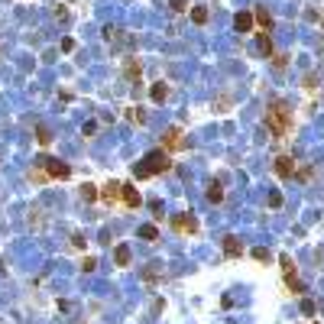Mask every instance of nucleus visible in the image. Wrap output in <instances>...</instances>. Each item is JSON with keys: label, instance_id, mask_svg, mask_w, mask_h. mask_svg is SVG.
Returning <instances> with one entry per match:
<instances>
[{"label": "nucleus", "instance_id": "1", "mask_svg": "<svg viewBox=\"0 0 324 324\" xmlns=\"http://www.w3.org/2000/svg\"><path fill=\"white\" fill-rule=\"evenodd\" d=\"M169 169H172L169 152L166 149H152V152H146V156H143V162H136V166H133V179H152V175L169 172Z\"/></svg>", "mask_w": 324, "mask_h": 324}, {"label": "nucleus", "instance_id": "2", "mask_svg": "<svg viewBox=\"0 0 324 324\" xmlns=\"http://www.w3.org/2000/svg\"><path fill=\"white\" fill-rule=\"evenodd\" d=\"M266 130L276 136V140H282V136L292 130V111L282 101H273L266 107Z\"/></svg>", "mask_w": 324, "mask_h": 324}, {"label": "nucleus", "instance_id": "3", "mask_svg": "<svg viewBox=\"0 0 324 324\" xmlns=\"http://www.w3.org/2000/svg\"><path fill=\"white\" fill-rule=\"evenodd\" d=\"M36 182H42V179H68L72 175V169L65 166V162H59V159H49V156H39L36 159Z\"/></svg>", "mask_w": 324, "mask_h": 324}, {"label": "nucleus", "instance_id": "4", "mask_svg": "<svg viewBox=\"0 0 324 324\" xmlns=\"http://www.w3.org/2000/svg\"><path fill=\"white\" fill-rule=\"evenodd\" d=\"M279 266H282V279H285V285H289L292 292H295V295H302L305 292V285L298 282V273H295V263H292V256H279Z\"/></svg>", "mask_w": 324, "mask_h": 324}, {"label": "nucleus", "instance_id": "5", "mask_svg": "<svg viewBox=\"0 0 324 324\" xmlns=\"http://www.w3.org/2000/svg\"><path fill=\"white\" fill-rule=\"evenodd\" d=\"M162 146H166V152H179V149H185V146H188V140L182 136L179 127H169L166 136H162Z\"/></svg>", "mask_w": 324, "mask_h": 324}, {"label": "nucleus", "instance_id": "6", "mask_svg": "<svg viewBox=\"0 0 324 324\" xmlns=\"http://www.w3.org/2000/svg\"><path fill=\"white\" fill-rule=\"evenodd\" d=\"M120 198H123V204H127V207H140L143 204V195L136 191L133 182H123L120 185Z\"/></svg>", "mask_w": 324, "mask_h": 324}, {"label": "nucleus", "instance_id": "7", "mask_svg": "<svg viewBox=\"0 0 324 324\" xmlns=\"http://www.w3.org/2000/svg\"><path fill=\"white\" fill-rule=\"evenodd\" d=\"M172 227L179 230V234H198V221L191 218V214H175V218H172Z\"/></svg>", "mask_w": 324, "mask_h": 324}, {"label": "nucleus", "instance_id": "8", "mask_svg": "<svg viewBox=\"0 0 324 324\" xmlns=\"http://www.w3.org/2000/svg\"><path fill=\"white\" fill-rule=\"evenodd\" d=\"M224 256H227V259H237V256H243V243L237 240L234 234H227V237H224Z\"/></svg>", "mask_w": 324, "mask_h": 324}, {"label": "nucleus", "instance_id": "9", "mask_svg": "<svg viewBox=\"0 0 324 324\" xmlns=\"http://www.w3.org/2000/svg\"><path fill=\"white\" fill-rule=\"evenodd\" d=\"M276 175H279V179H292V175H295V159H292V156H279V159H276Z\"/></svg>", "mask_w": 324, "mask_h": 324}, {"label": "nucleus", "instance_id": "10", "mask_svg": "<svg viewBox=\"0 0 324 324\" xmlns=\"http://www.w3.org/2000/svg\"><path fill=\"white\" fill-rule=\"evenodd\" d=\"M97 198H101V201H107V204H114V201L120 198V182H111V185H104V188H101V195H97Z\"/></svg>", "mask_w": 324, "mask_h": 324}, {"label": "nucleus", "instance_id": "11", "mask_svg": "<svg viewBox=\"0 0 324 324\" xmlns=\"http://www.w3.org/2000/svg\"><path fill=\"white\" fill-rule=\"evenodd\" d=\"M234 29H237V33H250V29H253V13H237V17H234Z\"/></svg>", "mask_w": 324, "mask_h": 324}, {"label": "nucleus", "instance_id": "12", "mask_svg": "<svg viewBox=\"0 0 324 324\" xmlns=\"http://www.w3.org/2000/svg\"><path fill=\"white\" fill-rule=\"evenodd\" d=\"M149 97H152V104H162V101H166V97H169V88H166V84H162V81H156V84H152V88H149Z\"/></svg>", "mask_w": 324, "mask_h": 324}, {"label": "nucleus", "instance_id": "13", "mask_svg": "<svg viewBox=\"0 0 324 324\" xmlns=\"http://www.w3.org/2000/svg\"><path fill=\"white\" fill-rule=\"evenodd\" d=\"M253 20H259V26H263V33L273 29V17L266 13V7H256V13H253Z\"/></svg>", "mask_w": 324, "mask_h": 324}, {"label": "nucleus", "instance_id": "14", "mask_svg": "<svg viewBox=\"0 0 324 324\" xmlns=\"http://www.w3.org/2000/svg\"><path fill=\"white\" fill-rule=\"evenodd\" d=\"M130 259H133V256H130V246H117V250H114V263H117V266H130Z\"/></svg>", "mask_w": 324, "mask_h": 324}, {"label": "nucleus", "instance_id": "15", "mask_svg": "<svg viewBox=\"0 0 324 324\" xmlns=\"http://www.w3.org/2000/svg\"><path fill=\"white\" fill-rule=\"evenodd\" d=\"M140 237H143V240H159V227H156V224H143Z\"/></svg>", "mask_w": 324, "mask_h": 324}, {"label": "nucleus", "instance_id": "16", "mask_svg": "<svg viewBox=\"0 0 324 324\" xmlns=\"http://www.w3.org/2000/svg\"><path fill=\"white\" fill-rule=\"evenodd\" d=\"M221 198H224V188H221L218 182H211V185H207V201H214V204H218Z\"/></svg>", "mask_w": 324, "mask_h": 324}, {"label": "nucleus", "instance_id": "17", "mask_svg": "<svg viewBox=\"0 0 324 324\" xmlns=\"http://www.w3.org/2000/svg\"><path fill=\"white\" fill-rule=\"evenodd\" d=\"M259 52H263V56H273V39H269V33H259Z\"/></svg>", "mask_w": 324, "mask_h": 324}, {"label": "nucleus", "instance_id": "18", "mask_svg": "<svg viewBox=\"0 0 324 324\" xmlns=\"http://www.w3.org/2000/svg\"><path fill=\"white\" fill-rule=\"evenodd\" d=\"M191 20H195L198 26H201V23H207V10H204V7H191Z\"/></svg>", "mask_w": 324, "mask_h": 324}, {"label": "nucleus", "instance_id": "19", "mask_svg": "<svg viewBox=\"0 0 324 324\" xmlns=\"http://www.w3.org/2000/svg\"><path fill=\"white\" fill-rule=\"evenodd\" d=\"M36 140H39V146H49V143H52L49 127H39V130H36Z\"/></svg>", "mask_w": 324, "mask_h": 324}, {"label": "nucleus", "instance_id": "20", "mask_svg": "<svg viewBox=\"0 0 324 324\" xmlns=\"http://www.w3.org/2000/svg\"><path fill=\"white\" fill-rule=\"evenodd\" d=\"M133 123H146V114H143V107H130V114H127Z\"/></svg>", "mask_w": 324, "mask_h": 324}, {"label": "nucleus", "instance_id": "21", "mask_svg": "<svg viewBox=\"0 0 324 324\" xmlns=\"http://www.w3.org/2000/svg\"><path fill=\"white\" fill-rule=\"evenodd\" d=\"M97 195H101V191H97L94 185H84V188H81V198H84V201H94Z\"/></svg>", "mask_w": 324, "mask_h": 324}, {"label": "nucleus", "instance_id": "22", "mask_svg": "<svg viewBox=\"0 0 324 324\" xmlns=\"http://www.w3.org/2000/svg\"><path fill=\"white\" fill-rule=\"evenodd\" d=\"M81 269H84V273H94V269H97V259H94V256H84Z\"/></svg>", "mask_w": 324, "mask_h": 324}, {"label": "nucleus", "instance_id": "23", "mask_svg": "<svg viewBox=\"0 0 324 324\" xmlns=\"http://www.w3.org/2000/svg\"><path fill=\"white\" fill-rule=\"evenodd\" d=\"M169 4H172L175 13H185V10H188V0H169Z\"/></svg>", "mask_w": 324, "mask_h": 324}, {"label": "nucleus", "instance_id": "24", "mask_svg": "<svg viewBox=\"0 0 324 324\" xmlns=\"http://www.w3.org/2000/svg\"><path fill=\"white\" fill-rule=\"evenodd\" d=\"M253 259H259V263L269 259V250H266V246H256V250H253Z\"/></svg>", "mask_w": 324, "mask_h": 324}, {"label": "nucleus", "instance_id": "25", "mask_svg": "<svg viewBox=\"0 0 324 324\" xmlns=\"http://www.w3.org/2000/svg\"><path fill=\"white\" fill-rule=\"evenodd\" d=\"M302 314H314V302H311V298H302Z\"/></svg>", "mask_w": 324, "mask_h": 324}, {"label": "nucleus", "instance_id": "26", "mask_svg": "<svg viewBox=\"0 0 324 324\" xmlns=\"http://www.w3.org/2000/svg\"><path fill=\"white\" fill-rule=\"evenodd\" d=\"M282 204V195L279 191H273V195H269V207H279Z\"/></svg>", "mask_w": 324, "mask_h": 324}, {"label": "nucleus", "instance_id": "27", "mask_svg": "<svg viewBox=\"0 0 324 324\" xmlns=\"http://www.w3.org/2000/svg\"><path fill=\"white\" fill-rule=\"evenodd\" d=\"M127 75H130V78H140V65H133V62H130V65H127Z\"/></svg>", "mask_w": 324, "mask_h": 324}, {"label": "nucleus", "instance_id": "28", "mask_svg": "<svg viewBox=\"0 0 324 324\" xmlns=\"http://www.w3.org/2000/svg\"><path fill=\"white\" fill-rule=\"evenodd\" d=\"M75 49V39H68V36H65V39H62V52H72Z\"/></svg>", "mask_w": 324, "mask_h": 324}]
</instances>
